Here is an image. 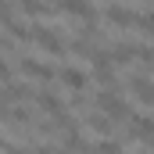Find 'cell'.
I'll list each match as a JSON object with an SVG mask.
<instances>
[{"instance_id": "obj_1", "label": "cell", "mask_w": 154, "mask_h": 154, "mask_svg": "<svg viewBox=\"0 0 154 154\" xmlns=\"http://www.w3.org/2000/svg\"><path fill=\"white\" fill-rule=\"evenodd\" d=\"M93 108L104 111L108 118H115V122H129V118H133V108L118 97V86H104V90L93 97Z\"/></svg>"}, {"instance_id": "obj_2", "label": "cell", "mask_w": 154, "mask_h": 154, "mask_svg": "<svg viewBox=\"0 0 154 154\" xmlns=\"http://www.w3.org/2000/svg\"><path fill=\"white\" fill-rule=\"evenodd\" d=\"M32 43H36L43 54H50V57H61V54L68 50V43L57 36L50 25H43V22H36V25H32Z\"/></svg>"}, {"instance_id": "obj_3", "label": "cell", "mask_w": 154, "mask_h": 154, "mask_svg": "<svg viewBox=\"0 0 154 154\" xmlns=\"http://www.w3.org/2000/svg\"><path fill=\"white\" fill-rule=\"evenodd\" d=\"M14 65H18V72H22L25 79H36V82H50V79H57V68L47 65V61H36V57H14Z\"/></svg>"}, {"instance_id": "obj_4", "label": "cell", "mask_w": 154, "mask_h": 154, "mask_svg": "<svg viewBox=\"0 0 154 154\" xmlns=\"http://www.w3.org/2000/svg\"><path fill=\"white\" fill-rule=\"evenodd\" d=\"M68 18H75V22H97V7L90 4V0H61L57 4Z\"/></svg>"}, {"instance_id": "obj_5", "label": "cell", "mask_w": 154, "mask_h": 154, "mask_svg": "<svg viewBox=\"0 0 154 154\" xmlns=\"http://www.w3.org/2000/svg\"><path fill=\"white\" fill-rule=\"evenodd\" d=\"M129 93H133L140 104H154V82L147 79V72H133V75H129Z\"/></svg>"}, {"instance_id": "obj_6", "label": "cell", "mask_w": 154, "mask_h": 154, "mask_svg": "<svg viewBox=\"0 0 154 154\" xmlns=\"http://www.w3.org/2000/svg\"><path fill=\"white\" fill-rule=\"evenodd\" d=\"M136 18H140V11H129V7H108L104 11V22L108 25H115V29H136Z\"/></svg>"}, {"instance_id": "obj_7", "label": "cell", "mask_w": 154, "mask_h": 154, "mask_svg": "<svg viewBox=\"0 0 154 154\" xmlns=\"http://www.w3.org/2000/svg\"><path fill=\"white\" fill-rule=\"evenodd\" d=\"M29 100H36V93L29 90V82H4V104H29Z\"/></svg>"}, {"instance_id": "obj_8", "label": "cell", "mask_w": 154, "mask_h": 154, "mask_svg": "<svg viewBox=\"0 0 154 154\" xmlns=\"http://www.w3.org/2000/svg\"><path fill=\"white\" fill-rule=\"evenodd\" d=\"M129 136L143 140V143H154V118L151 115H133L129 118Z\"/></svg>"}, {"instance_id": "obj_9", "label": "cell", "mask_w": 154, "mask_h": 154, "mask_svg": "<svg viewBox=\"0 0 154 154\" xmlns=\"http://www.w3.org/2000/svg\"><path fill=\"white\" fill-rule=\"evenodd\" d=\"M57 79H61L72 93H82V90L90 86V75H86L82 68H72V65H68V68H61V72H57Z\"/></svg>"}, {"instance_id": "obj_10", "label": "cell", "mask_w": 154, "mask_h": 154, "mask_svg": "<svg viewBox=\"0 0 154 154\" xmlns=\"http://www.w3.org/2000/svg\"><path fill=\"white\" fill-rule=\"evenodd\" d=\"M14 7L25 18H50V4H43V0H14Z\"/></svg>"}, {"instance_id": "obj_11", "label": "cell", "mask_w": 154, "mask_h": 154, "mask_svg": "<svg viewBox=\"0 0 154 154\" xmlns=\"http://www.w3.org/2000/svg\"><path fill=\"white\" fill-rule=\"evenodd\" d=\"M86 129H93L97 136H108V133H115V118H108L104 111H93V115H86Z\"/></svg>"}, {"instance_id": "obj_12", "label": "cell", "mask_w": 154, "mask_h": 154, "mask_svg": "<svg viewBox=\"0 0 154 154\" xmlns=\"http://www.w3.org/2000/svg\"><path fill=\"white\" fill-rule=\"evenodd\" d=\"M90 154H122V143L111 140V136H104V140H97V143L90 147Z\"/></svg>"}, {"instance_id": "obj_13", "label": "cell", "mask_w": 154, "mask_h": 154, "mask_svg": "<svg viewBox=\"0 0 154 154\" xmlns=\"http://www.w3.org/2000/svg\"><path fill=\"white\" fill-rule=\"evenodd\" d=\"M136 32H143V36L154 39V11H140V18H136Z\"/></svg>"}]
</instances>
